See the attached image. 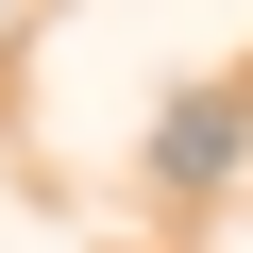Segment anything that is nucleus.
I'll use <instances>...</instances> for the list:
<instances>
[{
    "instance_id": "nucleus-1",
    "label": "nucleus",
    "mask_w": 253,
    "mask_h": 253,
    "mask_svg": "<svg viewBox=\"0 0 253 253\" xmlns=\"http://www.w3.org/2000/svg\"><path fill=\"white\" fill-rule=\"evenodd\" d=\"M152 169H169V186H219V169H236V101H219V84H186V101L152 118Z\"/></svg>"
}]
</instances>
